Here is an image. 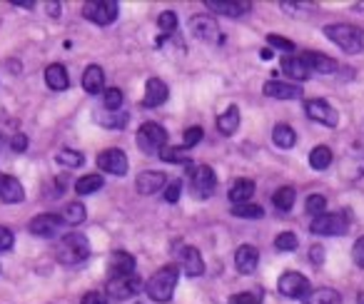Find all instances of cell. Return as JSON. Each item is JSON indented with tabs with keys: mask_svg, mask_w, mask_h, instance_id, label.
I'll list each match as a JSON object with an SVG mask.
<instances>
[{
	"mask_svg": "<svg viewBox=\"0 0 364 304\" xmlns=\"http://www.w3.org/2000/svg\"><path fill=\"white\" fill-rule=\"evenodd\" d=\"M0 183H3V173H0Z\"/></svg>",
	"mask_w": 364,
	"mask_h": 304,
	"instance_id": "obj_55",
	"label": "cell"
},
{
	"mask_svg": "<svg viewBox=\"0 0 364 304\" xmlns=\"http://www.w3.org/2000/svg\"><path fill=\"white\" fill-rule=\"evenodd\" d=\"M82 90L87 95H100L105 92V70L100 65H87L82 72Z\"/></svg>",
	"mask_w": 364,
	"mask_h": 304,
	"instance_id": "obj_20",
	"label": "cell"
},
{
	"mask_svg": "<svg viewBox=\"0 0 364 304\" xmlns=\"http://www.w3.org/2000/svg\"><path fill=\"white\" fill-rule=\"evenodd\" d=\"M359 304H364V292H362V294H359Z\"/></svg>",
	"mask_w": 364,
	"mask_h": 304,
	"instance_id": "obj_54",
	"label": "cell"
},
{
	"mask_svg": "<svg viewBox=\"0 0 364 304\" xmlns=\"http://www.w3.org/2000/svg\"><path fill=\"white\" fill-rule=\"evenodd\" d=\"M255 195V183L252 180H237V183L230 188V202L235 205H245L250 202Z\"/></svg>",
	"mask_w": 364,
	"mask_h": 304,
	"instance_id": "obj_29",
	"label": "cell"
},
{
	"mask_svg": "<svg viewBox=\"0 0 364 304\" xmlns=\"http://www.w3.org/2000/svg\"><path fill=\"white\" fill-rule=\"evenodd\" d=\"M13 6H21V8H33V3H31V0H16V3H13Z\"/></svg>",
	"mask_w": 364,
	"mask_h": 304,
	"instance_id": "obj_53",
	"label": "cell"
},
{
	"mask_svg": "<svg viewBox=\"0 0 364 304\" xmlns=\"http://www.w3.org/2000/svg\"><path fill=\"white\" fill-rule=\"evenodd\" d=\"M232 215H235V217H242V219H259L264 215V210L259 207V205L245 202V205H235Z\"/></svg>",
	"mask_w": 364,
	"mask_h": 304,
	"instance_id": "obj_37",
	"label": "cell"
},
{
	"mask_svg": "<svg viewBox=\"0 0 364 304\" xmlns=\"http://www.w3.org/2000/svg\"><path fill=\"white\" fill-rule=\"evenodd\" d=\"M259 58H262V60H269V58H272V50L264 48V50H259Z\"/></svg>",
	"mask_w": 364,
	"mask_h": 304,
	"instance_id": "obj_52",
	"label": "cell"
},
{
	"mask_svg": "<svg viewBox=\"0 0 364 304\" xmlns=\"http://www.w3.org/2000/svg\"><path fill=\"white\" fill-rule=\"evenodd\" d=\"M324 36L337 48H342L344 53H362V48H364V33H362V28H357V26H347V23L327 26L324 28Z\"/></svg>",
	"mask_w": 364,
	"mask_h": 304,
	"instance_id": "obj_3",
	"label": "cell"
},
{
	"mask_svg": "<svg viewBox=\"0 0 364 304\" xmlns=\"http://www.w3.org/2000/svg\"><path fill=\"white\" fill-rule=\"evenodd\" d=\"M167 185V175L165 173H157V170H147V173H140L137 175V192L140 195H155L160 192L162 188Z\"/></svg>",
	"mask_w": 364,
	"mask_h": 304,
	"instance_id": "obj_16",
	"label": "cell"
},
{
	"mask_svg": "<svg viewBox=\"0 0 364 304\" xmlns=\"http://www.w3.org/2000/svg\"><path fill=\"white\" fill-rule=\"evenodd\" d=\"M48 16H50V18L60 16V3H48Z\"/></svg>",
	"mask_w": 364,
	"mask_h": 304,
	"instance_id": "obj_50",
	"label": "cell"
},
{
	"mask_svg": "<svg viewBox=\"0 0 364 304\" xmlns=\"http://www.w3.org/2000/svg\"><path fill=\"white\" fill-rule=\"evenodd\" d=\"M102 185H105L102 175H97V173L82 175V178L75 183V192L77 195H92V192H97V190H102Z\"/></svg>",
	"mask_w": 364,
	"mask_h": 304,
	"instance_id": "obj_31",
	"label": "cell"
},
{
	"mask_svg": "<svg viewBox=\"0 0 364 304\" xmlns=\"http://www.w3.org/2000/svg\"><path fill=\"white\" fill-rule=\"evenodd\" d=\"M117 13H120V6L115 0H95V3H85V8H82V16L102 28L112 26L117 21Z\"/></svg>",
	"mask_w": 364,
	"mask_h": 304,
	"instance_id": "obj_5",
	"label": "cell"
},
{
	"mask_svg": "<svg viewBox=\"0 0 364 304\" xmlns=\"http://www.w3.org/2000/svg\"><path fill=\"white\" fill-rule=\"evenodd\" d=\"M0 200L6 205H21L26 200V190H23L21 180L13 178V175H3V183H0Z\"/></svg>",
	"mask_w": 364,
	"mask_h": 304,
	"instance_id": "obj_17",
	"label": "cell"
},
{
	"mask_svg": "<svg viewBox=\"0 0 364 304\" xmlns=\"http://www.w3.org/2000/svg\"><path fill=\"white\" fill-rule=\"evenodd\" d=\"M304 304H342V294L332 287L314 289L304 297Z\"/></svg>",
	"mask_w": 364,
	"mask_h": 304,
	"instance_id": "obj_27",
	"label": "cell"
},
{
	"mask_svg": "<svg viewBox=\"0 0 364 304\" xmlns=\"http://www.w3.org/2000/svg\"><path fill=\"white\" fill-rule=\"evenodd\" d=\"M203 127H190V130H185V135H182V147H185V150H190V147H195V145H200V142H203Z\"/></svg>",
	"mask_w": 364,
	"mask_h": 304,
	"instance_id": "obj_41",
	"label": "cell"
},
{
	"mask_svg": "<svg viewBox=\"0 0 364 304\" xmlns=\"http://www.w3.org/2000/svg\"><path fill=\"white\" fill-rule=\"evenodd\" d=\"M140 289H142V279L135 277V274L107 279V297H112V299H130V297H135Z\"/></svg>",
	"mask_w": 364,
	"mask_h": 304,
	"instance_id": "obj_11",
	"label": "cell"
},
{
	"mask_svg": "<svg viewBox=\"0 0 364 304\" xmlns=\"http://www.w3.org/2000/svg\"><path fill=\"white\" fill-rule=\"evenodd\" d=\"M282 72L289 77V80H307V75H309V70H307V65L302 63V58H282Z\"/></svg>",
	"mask_w": 364,
	"mask_h": 304,
	"instance_id": "obj_26",
	"label": "cell"
},
{
	"mask_svg": "<svg viewBox=\"0 0 364 304\" xmlns=\"http://www.w3.org/2000/svg\"><path fill=\"white\" fill-rule=\"evenodd\" d=\"M262 92L267 97H274V100H292V97L302 95V87L297 82H282V80H269L264 82Z\"/></svg>",
	"mask_w": 364,
	"mask_h": 304,
	"instance_id": "obj_15",
	"label": "cell"
},
{
	"mask_svg": "<svg viewBox=\"0 0 364 304\" xmlns=\"http://www.w3.org/2000/svg\"><path fill=\"white\" fill-rule=\"evenodd\" d=\"M97 168L107 175H117V178H122V175H127L130 163H127L125 152L117 150V147H110V150H102L100 155H97Z\"/></svg>",
	"mask_w": 364,
	"mask_h": 304,
	"instance_id": "obj_9",
	"label": "cell"
},
{
	"mask_svg": "<svg viewBox=\"0 0 364 304\" xmlns=\"http://www.w3.org/2000/svg\"><path fill=\"white\" fill-rule=\"evenodd\" d=\"M208 11L218 13V16L240 18L250 11V3H225V0H208Z\"/></svg>",
	"mask_w": 364,
	"mask_h": 304,
	"instance_id": "obj_24",
	"label": "cell"
},
{
	"mask_svg": "<svg viewBox=\"0 0 364 304\" xmlns=\"http://www.w3.org/2000/svg\"><path fill=\"white\" fill-rule=\"evenodd\" d=\"M277 289L282 297H289V299H304L309 294L307 277L299 272H284L277 282Z\"/></svg>",
	"mask_w": 364,
	"mask_h": 304,
	"instance_id": "obj_10",
	"label": "cell"
},
{
	"mask_svg": "<svg viewBox=\"0 0 364 304\" xmlns=\"http://www.w3.org/2000/svg\"><path fill=\"white\" fill-rule=\"evenodd\" d=\"M218 190V175H215L213 168L208 165H200V168H193V175H190V192L198 200H208L215 195Z\"/></svg>",
	"mask_w": 364,
	"mask_h": 304,
	"instance_id": "obj_4",
	"label": "cell"
},
{
	"mask_svg": "<svg viewBox=\"0 0 364 304\" xmlns=\"http://www.w3.org/2000/svg\"><path fill=\"white\" fill-rule=\"evenodd\" d=\"M55 163L58 165H63V168H80L82 163H85V155L82 152H77V150H70V147H65V150H60L55 155Z\"/></svg>",
	"mask_w": 364,
	"mask_h": 304,
	"instance_id": "obj_34",
	"label": "cell"
},
{
	"mask_svg": "<svg viewBox=\"0 0 364 304\" xmlns=\"http://www.w3.org/2000/svg\"><path fill=\"white\" fill-rule=\"evenodd\" d=\"M85 217H87V210H85V205H82V202H68L65 210L60 212L63 224H73V227L85 222Z\"/></svg>",
	"mask_w": 364,
	"mask_h": 304,
	"instance_id": "obj_30",
	"label": "cell"
},
{
	"mask_svg": "<svg viewBox=\"0 0 364 304\" xmlns=\"http://www.w3.org/2000/svg\"><path fill=\"white\" fill-rule=\"evenodd\" d=\"M352 259L357 267H364V237H359L352 247Z\"/></svg>",
	"mask_w": 364,
	"mask_h": 304,
	"instance_id": "obj_47",
	"label": "cell"
},
{
	"mask_svg": "<svg viewBox=\"0 0 364 304\" xmlns=\"http://www.w3.org/2000/svg\"><path fill=\"white\" fill-rule=\"evenodd\" d=\"M46 82L50 90H68L70 87V75H68L65 65H60V63H53V65L46 67Z\"/></svg>",
	"mask_w": 364,
	"mask_h": 304,
	"instance_id": "obj_23",
	"label": "cell"
},
{
	"mask_svg": "<svg viewBox=\"0 0 364 304\" xmlns=\"http://www.w3.org/2000/svg\"><path fill=\"white\" fill-rule=\"evenodd\" d=\"M309 229H312V234H319V237H334V234L347 232L349 222L342 212H327V215H322V217H314Z\"/></svg>",
	"mask_w": 364,
	"mask_h": 304,
	"instance_id": "obj_7",
	"label": "cell"
},
{
	"mask_svg": "<svg viewBox=\"0 0 364 304\" xmlns=\"http://www.w3.org/2000/svg\"><path fill=\"white\" fill-rule=\"evenodd\" d=\"M309 165H312V170H327L329 165H332V150H329L327 145H319L314 147L312 152H309Z\"/></svg>",
	"mask_w": 364,
	"mask_h": 304,
	"instance_id": "obj_32",
	"label": "cell"
},
{
	"mask_svg": "<svg viewBox=\"0 0 364 304\" xmlns=\"http://www.w3.org/2000/svg\"><path fill=\"white\" fill-rule=\"evenodd\" d=\"M13 242H16V234H13L8 227H3V224H0V252H8V249H13Z\"/></svg>",
	"mask_w": 364,
	"mask_h": 304,
	"instance_id": "obj_45",
	"label": "cell"
},
{
	"mask_svg": "<svg viewBox=\"0 0 364 304\" xmlns=\"http://www.w3.org/2000/svg\"><path fill=\"white\" fill-rule=\"evenodd\" d=\"M80 304H107V297L102 292H87L82 294Z\"/></svg>",
	"mask_w": 364,
	"mask_h": 304,
	"instance_id": "obj_48",
	"label": "cell"
},
{
	"mask_svg": "<svg viewBox=\"0 0 364 304\" xmlns=\"http://www.w3.org/2000/svg\"><path fill=\"white\" fill-rule=\"evenodd\" d=\"M232 304H259V299L252 294H237V297H232Z\"/></svg>",
	"mask_w": 364,
	"mask_h": 304,
	"instance_id": "obj_49",
	"label": "cell"
},
{
	"mask_svg": "<svg viewBox=\"0 0 364 304\" xmlns=\"http://www.w3.org/2000/svg\"><path fill=\"white\" fill-rule=\"evenodd\" d=\"M170 97V87L167 82H162L160 77H150L145 82V105L147 107H160L162 102H167Z\"/></svg>",
	"mask_w": 364,
	"mask_h": 304,
	"instance_id": "obj_19",
	"label": "cell"
},
{
	"mask_svg": "<svg viewBox=\"0 0 364 304\" xmlns=\"http://www.w3.org/2000/svg\"><path fill=\"white\" fill-rule=\"evenodd\" d=\"M135 304H142V302H135Z\"/></svg>",
	"mask_w": 364,
	"mask_h": 304,
	"instance_id": "obj_56",
	"label": "cell"
},
{
	"mask_svg": "<svg viewBox=\"0 0 364 304\" xmlns=\"http://www.w3.org/2000/svg\"><path fill=\"white\" fill-rule=\"evenodd\" d=\"M28 145H31V140H28L26 132H18V135H13V140H11L13 152H26Z\"/></svg>",
	"mask_w": 364,
	"mask_h": 304,
	"instance_id": "obj_46",
	"label": "cell"
},
{
	"mask_svg": "<svg viewBox=\"0 0 364 304\" xmlns=\"http://www.w3.org/2000/svg\"><path fill=\"white\" fill-rule=\"evenodd\" d=\"M190 31H193V36L203 43H223L225 40V36L220 33L218 21L210 16H203V13L190 18Z\"/></svg>",
	"mask_w": 364,
	"mask_h": 304,
	"instance_id": "obj_8",
	"label": "cell"
},
{
	"mask_svg": "<svg viewBox=\"0 0 364 304\" xmlns=\"http://www.w3.org/2000/svg\"><path fill=\"white\" fill-rule=\"evenodd\" d=\"M180 267L188 277H200L205 272V262L203 254L198 247H182L180 249Z\"/></svg>",
	"mask_w": 364,
	"mask_h": 304,
	"instance_id": "obj_14",
	"label": "cell"
},
{
	"mask_svg": "<svg viewBox=\"0 0 364 304\" xmlns=\"http://www.w3.org/2000/svg\"><path fill=\"white\" fill-rule=\"evenodd\" d=\"M107 269H110V277H127V274H135V257H132L130 252L117 249V252H112Z\"/></svg>",
	"mask_w": 364,
	"mask_h": 304,
	"instance_id": "obj_22",
	"label": "cell"
},
{
	"mask_svg": "<svg viewBox=\"0 0 364 304\" xmlns=\"http://www.w3.org/2000/svg\"><path fill=\"white\" fill-rule=\"evenodd\" d=\"M257 264H259V252L252 244H245V247H240L235 252V269L240 274H252L257 269Z\"/></svg>",
	"mask_w": 364,
	"mask_h": 304,
	"instance_id": "obj_18",
	"label": "cell"
},
{
	"mask_svg": "<svg viewBox=\"0 0 364 304\" xmlns=\"http://www.w3.org/2000/svg\"><path fill=\"white\" fill-rule=\"evenodd\" d=\"M267 43L277 50H284V53H294V43L289 38H282V36H267Z\"/></svg>",
	"mask_w": 364,
	"mask_h": 304,
	"instance_id": "obj_44",
	"label": "cell"
},
{
	"mask_svg": "<svg viewBox=\"0 0 364 304\" xmlns=\"http://www.w3.org/2000/svg\"><path fill=\"white\" fill-rule=\"evenodd\" d=\"M237 127H240V110H237V105H230L228 110L218 117V130L223 132V135H235Z\"/></svg>",
	"mask_w": 364,
	"mask_h": 304,
	"instance_id": "obj_28",
	"label": "cell"
},
{
	"mask_svg": "<svg viewBox=\"0 0 364 304\" xmlns=\"http://www.w3.org/2000/svg\"><path fill=\"white\" fill-rule=\"evenodd\" d=\"M63 219L60 215H53V212H43V215H36V217L31 219V224H28V229H31V234H36V237H55V232L60 229Z\"/></svg>",
	"mask_w": 364,
	"mask_h": 304,
	"instance_id": "obj_13",
	"label": "cell"
},
{
	"mask_svg": "<svg viewBox=\"0 0 364 304\" xmlns=\"http://www.w3.org/2000/svg\"><path fill=\"white\" fill-rule=\"evenodd\" d=\"M294 200H297L294 188H279L277 192L272 195V202H274V207H277L279 212H289V210L294 207Z\"/></svg>",
	"mask_w": 364,
	"mask_h": 304,
	"instance_id": "obj_33",
	"label": "cell"
},
{
	"mask_svg": "<svg viewBox=\"0 0 364 304\" xmlns=\"http://www.w3.org/2000/svg\"><path fill=\"white\" fill-rule=\"evenodd\" d=\"M302 63L307 65L309 72L314 70V72H322V75H327V72H337V60L329 58V55H324V53H314V50L304 53Z\"/></svg>",
	"mask_w": 364,
	"mask_h": 304,
	"instance_id": "obj_21",
	"label": "cell"
},
{
	"mask_svg": "<svg viewBox=\"0 0 364 304\" xmlns=\"http://www.w3.org/2000/svg\"><path fill=\"white\" fill-rule=\"evenodd\" d=\"M165 163H172V165H185V163H190L188 158H185V147H172L170 142H167L165 147H162L160 152H157Z\"/></svg>",
	"mask_w": 364,
	"mask_h": 304,
	"instance_id": "obj_35",
	"label": "cell"
},
{
	"mask_svg": "<svg viewBox=\"0 0 364 304\" xmlns=\"http://www.w3.org/2000/svg\"><path fill=\"white\" fill-rule=\"evenodd\" d=\"M312 257H314V264H319V262H322V249H319V247H314V249H312Z\"/></svg>",
	"mask_w": 364,
	"mask_h": 304,
	"instance_id": "obj_51",
	"label": "cell"
},
{
	"mask_svg": "<svg viewBox=\"0 0 364 304\" xmlns=\"http://www.w3.org/2000/svg\"><path fill=\"white\" fill-rule=\"evenodd\" d=\"M157 28H160V33L172 36V33L177 31V13H172V11L160 13V18H157Z\"/></svg>",
	"mask_w": 364,
	"mask_h": 304,
	"instance_id": "obj_40",
	"label": "cell"
},
{
	"mask_svg": "<svg viewBox=\"0 0 364 304\" xmlns=\"http://www.w3.org/2000/svg\"><path fill=\"white\" fill-rule=\"evenodd\" d=\"M272 142L277 147H282V150H289V147L297 145V132H294V127H289L287 122H279L272 130Z\"/></svg>",
	"mask_w": 364,
	"mask_h": 304,
	"instance_id": "obj_25",
	"label": "cell"
},
{
	"mask_svg": "<svg viewBox=\"0 0 364 304\" xmlns=\"http://www.w3.org/2000/svg\"><path fill=\"white\" fill-rule=\"evenodd\" d=\"M102 105H105L107 112H120V107H122V90H117V87H107L105 95H102Z\"/></svg>",
	"mask_w": 364,
	"mask_h": 304,
	"instance_id": "obj_38",
	"label": "cell"
},
{
	"mask_svg": "<svg viewBox=\"0 0 364 304\" xmlns=\"http://www.w3.org/2000/svg\"><path fill=\"white\" fill-rule=\"evenodd\" d=\"M55 254L63 264H80L90 257V242H87L85 234L80 232H70L65 237H60L55 247Z\"/></svg>",
	"mask_w": 364,
	"mask_h": 304,
	"instance_id": "obj_2",
	"label": "cell"
},
{
	"mask_svg": "<svg viewBox=\"0 0 364 304\" xmlns=\"http://www.w3.org/2000/svg\"><path fill=\"white\" fill-rule=\"evenodd\" d=\"M274 247L279 249V252H294V249L299 247V239L294 232H282L277 234V239H274Z\"/></svg>",
	"mask_w": 364,
	"mask_h": 304,
	"instance_id": "obj_39",
	"label": "cell"
},
{
	"mask_svg": "<svg viewBox=\"0 0 364 304\" xmlns=\"http://www.w3.org/2000/svg\"><path fill=\"white\" fill-rule=\"evenodd\" d=\"M304 112H307L309 120L319 122V125H327V127H337L339 115L327 100H307L304 102Z\"/></svg>",
	"mask_w": 364,
	"mask_h": 304,
	"instance_id": "obj_12",
	"label": "cell"
},
{
	"mask_svg": "<svg viewBox=\"0 0 364 304\" xmlns=\"http://www.w3.org/2000/svg\"><path fill=\"white\" fill-rule=\"evenodd\" d=\"M304 210L312 217H322V215H327V197L324 195H309L307 202H304Z\"/></svg>",
	"mask_w": 364,
	"mask_h": 304,
	"instance_id": "obj_36",
	"label": "cell"
},
{
	"mask_svg": "<svg viewBox=\"0 0 364 304\" xmlns=\"http://www.w3.org/2000/svg\"><path fill=\"white\" fill-rule=\"evenodd\" d=\"M180 192H182V180H170L165 185V202L167 205H175L180 200Z\"/></svg>",
	"mask_w": 364,
	"mask_h": 304,
	"instance_id": "obj_43",
	"label": "cell"
},
{
	"mask_svg": "<svg viewBox=\"0 0 364 304\" xmlns=\"http://www.w3.org/2000/svg\"><path fill=\"white\" fill-rule=\"evenodd\" d=\"M175 287H177V267L175 264L160 267L145 284L147 297H150L152 302H170L172 294H175Z\"/></svg>",
	"mask_w": 364,
	"mask_h": 304,
	"instance_id": "obj_1",
	"label": "cell"
},
{
	"mask_svg": "<svg viewBox=\"0 0 364 304\" xmlns=\"http://www.w3.org/2000/svg\"><path fill=\"white\" fill-rule=\"evenodd\" d=\"M167 145V130L157 122H145V125L137 130V147L147 155L152 152H160Z\"/></svg>",
	"mask_w": 364,
	"mask_h": 304,
	"instance_id": "obj_6",
	"label": "cell"
},
{
	"mask_svg": "<svg viewBox=\"0 0 364 304\" xmlns=\"http://www.w3.org/2000/svg\"><path fill=\"white\" fill-rule=\"evenodd\" d=\"M97 120H100V125H105V127H125L127 115L120 110L117 115H112V112H107V115H97Z\"/></svg>",
	"mask_w": 364,
	"mask_h": 304,
	"instance_id": "obj_42",
	"label": "cell"
}]
</instances>
